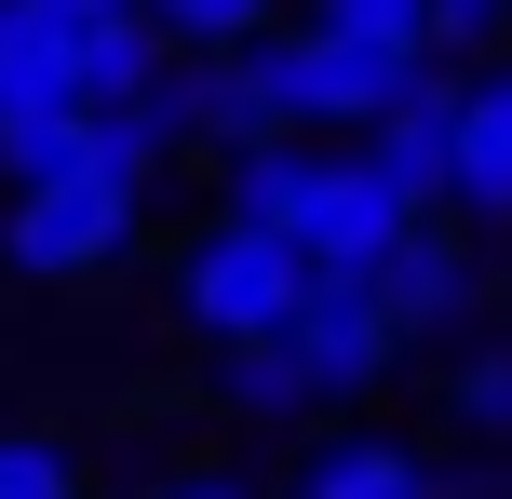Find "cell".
<instances>
[{
  "mask_svg": "<svg viewBox=\"0 0 512 499\" xmlns=\"http://www.w3.org/2000/svg\"><path fill=\"white\" fill-rule=\"evenodd\" d=\"M230 216L283 230L310 257V284H378V270L418 243V203H405V189H391L364 149H310V135H270V149L230 162Z\"/></svg>",
  "mask_w": 512,
  "mask_h": 499,
  "instance_id": "1",
  "label": "cell"
},
{
  "mask_svg": "<svg viewBox=\"0 0 512 499\" xmlns=\"http://www.w3.org/2000/svg\"><path fill=\"white\" fill-rule=\"evenodd\" d=\"M243 68H256V95H270V122H283V135H337V122H351V135H378V108L405 95L432 54L364 41V27H324V14H310V27H270Z\"/></svg>",
  "mask_w": 512,
  "mask_h": 499,
  "instance_id": "2",
  "label": "cell"
},
{
  "mask_svg": "<svg viewBox=\"0 0 512 499\" xmlns=\"http://www.w3.org/2000/svg\"><path fill=\"white\" fill-rule=\"evenodd\" d=\"M297 311H310V257L283 230H256V216H203V230H189V257H176V324L189 338L270 351Z\"/></svg>",
  "mask_w": 512,
  "mask_h": 499,
  "instance_id": "3",
  "label": "cell"
},
{
  "mask_svg": "<svg viewBox=\"0 0 512 499\" xmlns=\"http://www.w3.org/2000/svg\"><path fill=\"white\" fill-rule=\"evenodd\" d=\"M135 189H108V176H41V189H14V216H0V270L14 284H108V270L135 257Z\"/></svg>",
  "mask_w": 512,
  "mask_h": 499,
  "instance_id": "4",
  "label": "cell"
},
{
  "mask_svg": "<svg viewBox=\"0 0 512 499\" xmlns=\"http://www.w3.org/2000/svg\"><path fill=\"white\" fill-rule=\"evenodd\" d=\"M283 365H297L324 405H364L391 365H405V324H391L378 284H310V311L283 324Z\"/></svg>",
  "mask_w": 512,
  "mask_h": 499,
  "instance_id": "5",
  "label": "cell"
},
{
  "mask_svg": "<svg viewBox=\"0 0 512 499\" xmlns=\"http://www.w3.org/2000/svg\"><path fill=\"white\" fill-rule=\"evenodd\" d=\"M364 162H378V176L405 189L418 216H432V203H445V176H459V81H445V68H418L405 95L378 108V135H364Z\"/></svg>",
  "mask_w": 512,
  "mask_h": 499,
  "instance_id": "6",
  "label": "cell"
},
{
  "mask_svg": "<svg viewBox=\"0 0 512 499\" xmlns=\"http://www.w3.org/2000/svg\"><path fill=\"white\" fill-rule=\"evenodd\" d=\"M81 108V27L27 14V0H0V135H41Z\"/></svg>",
  "mask_w": 512,
  "mask_h": 499,
  "instance_id": "7",
  "label": "cell"
},
{
  "mask_svg": "<svg viewBox=\"0 0 512 499\" xmlns=\"http://www.w3.org/2000/svg\"><path fill=\"white\" fill-rule=\"evenodd\" d=\"M378 297H391V324H405V338H459L472 297H486V257H472L459 230H432V216H418V243L378 270Z\"/></svg>",
  "mask_w": 512,
  "mask_h": 499,
  "instance_id": "8",
  "label": "cell"
},
{
  "mask_svg": "<svg viewBox=\"0 0 512 499\" xmlns=\"http://www.w3.org/2000/svg\"><path fill=\"white\" fill-rule=\"evenodd\" d=\"M445 203L472 230H512V68L459 81V176H445Z\"/></svg>",
  "mask_w": 512,
  "mask_h": 499,
  "instance_id": "9",
  "label": "cell"
},
{
  "mask_svg": "<svg viewBox=\"0 0 512 499\" xmlns=\"http://www.w3.org/2000/svg\"><path fill=\"white\" fill-rule=\"evenodd\" d=\"M297 499H432V459L405 432H310Z\"/></svg>",
  "mask_w": 512,
  "mask_h": 499,
  "instance_id": "10",
  "label": "cell"
},
{
  "mask_svg": "<svg viewBox=\"0 0 512 499\" xmlns=\"http://www.w3.org/2000/svg\"><path fill=\"white\" fill-rule=\"evenodd\" d=\"M445 419H459L486 459H512V338H472L459 365H445Z\"/></svg>",
  "mask_w": 512,
  "mask_h": 499,
  "instance_id": "11",
  "label": "cell"
},
{
  "mask_svg": "<svg viewBox=\"0 0 512 499\" xmlns=\"http://www.w3.org/2000/svg\"><path fill=\"white\" fill-rule=\"evenodd\" d=\"M149 27H162L176 54H256V41L283 27V0H149Z\"/></svg>",
  "mask_w": 512,
  "mask_h": 499,
  "instance_id": "12",
  "label": "cell"
},
{
  "mask_svg": "<svg viewBox=\"0 0 512 499\" xmlns=\"http://www.w3.org/2000/svg\"><path fill=\"white\" fill-rule=\"evenodd\" d=\"M216 405H230V419H256V432H283V419H310L324 392H310V378L283 365V338H270V351H230V365H216Z\"/></svg>",
  "mask_w": 512,
  "mask_h": 499,
  "instance_id": "13",
  "label": "cell"
},
{
  "mask_svg": "<svg viewBox=\"0 0 512 499\" xmlns=\"http://www.w3.org/2000/svg\"><path fill=\"white\" fill-rule=\"evenodd\" d=\"M0 499H81V459L54 432H0Z\"/></svg>",
  "mask_w": 512,
  "mask_h": 499,
  "instance_id": "14",
  "label": "cell"
},
{
  "mask_svg": "<svg viewBox=\"0 0 512 499\" xmlns=\"http://www.w3.org/2000/svg\"><path fill=\"white\" fill-rule=\"evenodd\" d=\"M324 27H364V41H405V54H432V0H324Z\"/></svg>",
  "mask_w": 512,
  "mask_h": 499,
  "instance_id": "15",
  "label": "cell"
},
{
  "mask_svg": "<svg viewBox=\"0 0 512 499\" xmlns=\"http://www.w3.org/2000/svg\"><path fill=\"white\" fill-rule=\"evenodd\" d=\"M499 27H512V0H432V54H472Z\"/></svg>",
  "mask_w": 512,
  "mask_h": 499,
  "instance_id": "16",
  "label": "cell"
},
{
  "mask_svg": "<svg viewBox=\"0 0 512 499\" xmlns=\"http://www.w3.org/2000/svg\"><path fill=\"white\" fill-rule=\"evenodd\" d=\"M512 473H499V459H432V499H499Z\"/></svg>",
  "mask_w": 512,
  "mask_h": 499,
  "instance_id": "17",
  "label": "cell"
},
{
  "mask_svg": "<svg viewBox=\"0 0 512 499\" xmlns=\"http://www.w3.org/2000/svg\"><path fill=\"white\" fill-rule=\"evenodd\" d=\"M27 14H54V27H108V14H149V0H27Z\"/></svg>",
  "mask_w": 512,
  "mask_h": 499,
  "instance_id": "18",
  "label": "cell"
},
{
  "mask_svg": "<svg viewBox=\"0 0 512 499\" xmlns=\"http://www.w3.org/2000/svg\"><path fill=\"white\" fill-rule=\"evenodd\" d=\"M162 499H256V486H230V473H189V486H162Z\"/></svg>",
  "mask_w": 512,
  "mask_h": 499,
  "instance_id": "19",
  "label": "cell"
}]
</instances>
